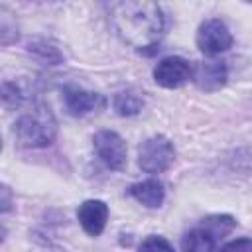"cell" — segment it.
I'll list each match as a JSON object with an SVG mask.
<instances>
[{
    "mask_svg": "<svg viewBox=\"0 0 252 252\" xmlns=\"http://www.w3.org/2000/svg\"><path fill=\"white\" fill-rule=\"evenodd\" d=\"M219 246V240L203 226H195L191 228L183 238H181V248L185 252H211Z\"/></svg>",
    "mask_w": 252,
    "mask_h": 252,
    "instance_id": "cell-11",
    "label": "cell"
},
{
    "mask_svg": "<svg viewBox=\"0 0 252 252\" xmlns=\"http://www.w3.org/2000/svg\"><path fill=\"white\" fill-rule=\"evenodd\" d=\"M20 39V24L16 16L0 4V47L12 45Z\"/></svg>",
    "mask_w": 252,
    "mask_h": 252,
    "instance_id": "cell-13",
    "label": "cell"
},
{
    "mask_svg": "<svg viewBox=\"0 0 252 252\" xmlns=\"http://www.w3.org/2000/svg\"><path fill=\"white\" fill-rule=\"evenodd\" d=\"M112 106L120 116H136L144 108V98L134 91H124L114 96Z\"/></svg>",
    "mask_w": 252,
    "mask_h": 252,
    "instance_id": "cell-14",
    "label": "cell"
},
{
    "mask_svg": "<svg viewBox=\"0 0 252 252\" xmlns=\"http://www.w3.org/2000/svg\"><path fill=\"white\" fill-rule=\"evenodd\" d=\"M63 100H65V108L71 116H87L104 106V98L100 94L85 91L77 85L63 87Z\"/></svg>",
    "mask_w": 252,
    "mask_h": 252,
    "instance_id": "cell-7",
    "label": "cell"
},
{
    "mask_svg": "<svg viewBox=\"0 0 252 252\" xmlns=\"http://www.w3.org/2000/svg\"><path fill=\"white\" fill-rule=\"evenodd\" d=\"M193 65L183 57H163L154 67V81L163 89H177L191 79Z\"/></svg>",
    "mask_w": 252,
    "mask_h": 252,
    "instance_id": "cell-6",
    "label": "cell"
},
{
    "mask_svg": "<svg viewBox=\"0 0 252 252\" xmlns=\"http://www.w3.org/2000/svg\"><path fill=\"white\" fill-rule=\"evenodd\" d=\"M14 209V193L8 185L0 183V213H10Z\"/></svg>",
    "mask_w": 252,
    "mask_h": 252,
    "instance_id": "cell-18",
    "label": "cell"
},
{
    "mask_svg": "<svg viewBox=\"0 0 252 252\" xmlns=\"http://www.w3.org/2000/svg\"><path fill=\"white\" fill-rule=\"evenodd\" d=\"M244 2H248V0H244Z\"/></svg>",
    "mask_w": 252,
    "mask_h": 252,
    "instance_id": "cell-22",
    "label": "cell"
},
{
    "mask_svg": "<svg viewBox=\"0 0 252 252\" xmlns=\"http://www.w3.org/2000/svg\"><path fill=\"white\" fill-rule=\"evenodd\" d=\"M94 144V152L100 158V161L114 169L120 171L126 165V142L122 140V136L114 130H100L94 134L93 138Z\"/></svg>",
    "mask_w": 252,
    "mask_h": 252,
    "instance_id": "cell-4",
    "label": "cell"
},
{
    "mask_svg": "<svg viewBox=\"0 0 252 252\" xmlns=\"http://www.w3.org/2000/svg\"><path fill=\"white\" fill-rule=\"evenodd\" d=\"M116 35L138 51L156 49L163 37L165 20L159 0H102Z\"/></svg>",
    "mask_w": 252,
    "mask_h": 252,
    "instance_id": "cell-1",
    "label": "cell"
},
{
    "mask_svg": "<svg viewBox=\"0 0 252 252\" xmlns=\"http://www.w3.org/2000/svg\"><path fill=\"white\" fill-rule=\"evenodd\" d=\"M24 104V93L14 81H2L0 83V106L8 110H16Z\"/></svg>",
    "mask_w": 252,
    "mask_h": 252,
    "instance_id": "cell-16",
    "label": "cell"
},
{
    "mask_svg": "<svg viewBox=\"0 0 252 252\" xmlns=\"http://www.w3.org/2000/svg\"><path fill=\"white\" fill-rule=\"evenodd\" d=\"M77 219L83 226V230L91 236H98L108 220V205L100 199H89L79 205Z\"/></svg>",
    "mask_w": 252,
    "mask_h": 252,
    "instance_id": "cell-8",
    "label": "cell"
},
{
    "mask_svg": "<svg viewBox=\"0 0 252 252\" xmlns=\"http://www.w3.org/2000/svg\"><path fill=\"white\" fill-rule=\"evenodd\" d=\"M201 224L220 242L226 234H230L236 228V220L230 215H209L201 220Z\"/></svg>",
    "mask_w": 252,
    "mask_h": 252,
    "instance_id": "cell-15",
    "label": "cell"
},
{
    "mask_svg": "<svg viewBox=\"0 0 252 252\" xmlns=\"http://www.w3.org/2000/svg\"><path fill=\"white\" fill-rule=\"evenodd\" d=\"M222 248H226V250H230V248H244V250H250L252 248V242L248 240V238H240V240H232V242H226V244H222Z\"/></svg>",
    "mask_w": 252,
    "mask_h": 252,
    "instance_id": "cell-19",
    "label": "cell"
},
{
    "mask_svg": "<svg viewBox=\"0 0 252 252\" xmlns=\"http://www.w3.org/2000/svg\"><path fill=\"white\" fill-rule=\"evenodd\" d=\"M4 238H6V228H4L2 224H0V242H2Z\"/></svg>",
    "mask_w": 252,
    "mask_h": 252,
    "instance_id": "cell-20",
    "label": "cell"
},
{
    "mask_svg": "<svg viewBox=\"0 0 252 252\" xmlns=\"http://www.w3.org/2000/svg\"><path fill=\"white\" fill-rule=\"evenodd\" d=\"M140 248H144V250H156V248H161V250H173V246L163 238V236H148L146 240H142V244H140Z\"/></svg>",
    "mask_w": 252,
    "mask_h": 252,
    "instance_id": "cell-17",
    "label": "cell"
},
{
    "mask_svg": "<svg viewBox=\"0 0 252 252\" xmlns=\"http://www.w3.org/2000/svg\"><path fill=\"white\" fill-rule=\"evenodd\" d=\"M173 159H175V148L161 134L144 140L142 146L138 148V165L146 173H161L173 163Z\"/></svg>",
    "mask_w": 252,
    "mask_h": 252,
    "instance_id": "cell-3",
    "label": "cell"
},
{
    "mask_svg": "<svg viewBox=\"0 0 252 252\" xmlns=\"http://www.w3.org/2000/svg\"><path fill=\"white\" fill-rule=\"evenodd\" d=\"M128 193H130L138 203H142V205L148 207V209H158V207H161V203H163V199H165L163 183L158 181V179H146V181L134 183V185H130Z\"/></svg>",
    "mask_w": 252,
    "mask_h": 252,
    "instance_id": "cell-10",
    "label": "cell"
},
{
    "mask_svg": "<svg viewBox=\"0 0 252 252\" xmlns=\"http://www.w3.org/2000/svg\"><path fill=\"white\" fill-rule=\"evenodd\" d=\"M14 134L24 148H45L57 136V120L45 102H35L16 120Z\"/></svg>",
    "mask_w": 252,
    "mask_h": 252,
    "instance_id": "cell-2",
    "label": "cell"
},
{
    "mask_svg": "<svg viewBox=\"0 0 252 252\" xmlns=\"http://www.w3.org/2000/svg\"><path fill=\"white\" fill-rule=\"evenodd\" d=\"M0 150H2V138H0Z\"/></svg>",
    "mask_w": 252,
    "mask_h": 252,
    "instance_id": "cell-21",
    "label": "cell"
},
{
    "mask_svg": "<svg viewBox=\"0 0 252 252\" xmlns=\"http://www.w3.org/2000/svg\"><path fill=\"white\" fill-rule=\"evenodd\" d=\"M230 45H232V35H230L224 22L213 18V20H205L199 26V30H197V47L205 55L224 53L226 49H230Z\"/></svg>",
    "mask_w": 252,
    "mask_h": 252,
    "instance_id": "cell-5",
    "label": "cell"
},
{
    "mask_svg": "<svg viewBox=\"0 0 252 252\" xmlns=\"http://www.w3.org/2000/svg\"><path fill=\"white\" fill-rule=\"evenodd\" d=\"M28 53H30L33 59H37L39 63H43V65H59V63H63V53H61L51 41H47V39H43V37H33V39H30V43H28Z\"/></svg>",
    "mask_w": 252,
    "mask_h": 252,
    "instance_id": "cell-12",
    "label": "cell"
},
{
    "mask_svg": "<svg viewBox=\"0 0 252 252\" xmlns=\"http://www.w3.org/2000/svg\"><path fill=\"white\" fill-rule=\"evenodd\" d=\"M191 79L201 91H219L220 87L226 85L228 79V69L220 61H209V63H199L193 67Z\"/></svg>",
    "mask_w": 252,
    "mask_h": 252,
    "instance_id": "cell-9",
    "label": "cell"
}]
</instances>
